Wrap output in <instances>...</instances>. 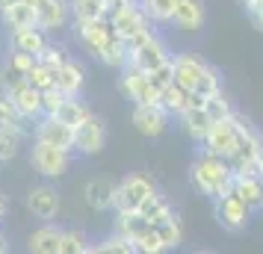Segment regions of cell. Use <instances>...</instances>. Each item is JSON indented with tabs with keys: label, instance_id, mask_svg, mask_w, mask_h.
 Returning a JSON list of instances; mask_svg holds the SVG:
<instances>
[{
	"label": "cell",
	"instance_id": "obj_1",
	"mask_svg": "<svg viewBox=\"0 0 263 254\" xmlns=\"http://www.w3.org/2000/svg\"><path fill=\"white\" fill-rule=\"evenodd\" d=\"M231 181H234V169H231V163H228L225 157H219V154H210V151L198 148L195 160L190 163L192 189L213 201V198H219L222 192L231 189Z\"/></svg>",
	"mask_w": 263,
	"mask_h": 254
},
{
	"label": "cell",
	"instance_id": "obj_2",
	"mask_svg": "<svg viewBox=\"0 0 263 254\" xmlns=\"http://www.w3.org/2000/svg\"><path fill=\"white\" fill-rule=\"evenodd\" d=\"M172 71H175V83H180L190 92L210 97L216 92H222V74L216 65H210L207 60H201L198 53H178L172 56Z\"/></svg>",
	"mask_w": 263,
	"mask_h": 254
},
{
	"label": "cell",
	"instance_id": "obj_3",
	"mask_svg": "<svg viewBox=\"0 0 263 254\" xmlns=\"http://www.w3.org/2000/svg\"><path fill=\"white\" fill-rule=\"evenodd\" d=\"M172 48H168V42L157 30H148V33H142L139 38H133V42H127V65H133V68H142V71H154V68H160V65H166V62H172Z\"/></svg>",
	"mask_w": 263,
	"mask_h": 254
},
{
	"label": "cell",
	"instance_id": "obj_4",
	"mask_svg": "<svg viewBox=\"0 0 263 254\" xmlns=\"http://www.w3.org/2000/svg\"><path fill=\"white\" fill-rule=\"evenodd\" d=\"M116 230H121L127 240H133L139 254H160L166 251V245L160 240L154 225L139 213V210H127V213H116Z\"/></svg>",
	"mask_w": 263,
	"mask_h": 254
},
{
	"label": "cell",
	"instance_id": "obj_5",
	"mask_svg": "<svg viewBox=\"0 0 263 254\" xmlns=\"http://www.w3.org/2000/svg\"><path fill=\"white\" fill-rule=\"evenodd\" d=\"M242 124H246V115H239L237 109L228 115V119H219L210 124V130L204 136V142L198 148L210 151V154H219V157H231L239 145V133H242Z\"/></svg>",
	"mask_w": 263,
	"mask_h": 254
},
{
	"label": "cell",
	"instance_id": "obj_6",
	"mask_svg": "<svg viewBox=\"0 0 263 254\" xmlns=\"http://www.w3.org/2000/svg\"><path fill=\"white\" fill-rule=\"evenodd\" d=\"M119 89L133 107L136 104H160V95H163V89L151 80V74L142 68H133V65L119 68Z\"/></svg>",
	"mask_w": 263,
	"mask_h": 254
},
{
	"label": "cell",
	"instance_id": "obj_7",
	"mask_svg": "<svg viewBox=\"0 0 263 254\" xmlns=\"http://www.w3.org/2000/svg\"><path fill=\"white\" fill-rule=\"evenodd\" d=\"M0 92L18 107V112H21L27 121H36L39 115H42V92L27 83V77L0 74Z\"/></svg>",
	"mask_w": 263,
	"mask_h": 254
},
{
	"label": "cell",
	"instance_id": "obj_8",
	"mask_svg": "<svg viewBox=\"0 0 263 254\" xmlns=\"http://www.w3.org/2000/svg\"><path fill=\"white\" fill-rule=\"evenodd\" d=\"M74 151H65V148L48 145V142H39L33 139V148H30V166L45 178V181H53V178H62L65 171L71 169Z\"/></svg>",
	"mask_w": 263,
	"mask_h": 254
},
{
	"label": "cell",
	"instance_id": "obj_9",
	"mask_svg": "<svg viewBox=\"0 0 263 254\" xmlns=\"http://www.w3.org/2000/svg\"><path fill=\"white\" fill-rule=\"evenodd\" d=\"M260 154H263V136H260V130L246 119L237 151L228 157L234 174H257V160H260Z\"/></svg>",
	"mask_w": 263,
	"mask_h": 254
},
{
	"label": "cell",
	"instance_id": "obj_10",
	"mask_svg": "<svg viewBox=\"0 0 263 254\" xmlns=\"http://www.w3.org/2000/svg\"><path fill=\"white\" fill-rule=\"evenodd\" d=\"M151 192H157L154 181H151L148 174H142V171H130V174H124V178L116 183V204H112V210H116V213L139 210L142 201Z\"/></svg>",
	"mask_w": 263,
	"mask_h": 254
},
{
	"label": "cell",
	"instance_id": "obj_11",
	"mask_svg": "<svg viewBox=\"0 0 263 254\" xmlns=\"http://www.w3.org/2000/svg\"><path fill=\"white\" fill-rule=\"evenodd\" d=\"M213 216H216V222H219L222 230H228V233H242L251 222V210L239 195H234L228 189L219 198H213Z\"/></svg>",
	"mask_w": 263,
	"mask_h": 254
},
{
	"label": "cell",
	"instance_id": "obj_12",
	"mask_svg": "<svg viewBox=\"0 0 263 254\" xmlns=\"http://www.w3.org/2000/svg\"><path fill=\"white\" fill-rule=\"evenodd\" d=\"M107 18H109V24H112V30H116V36H121L124 42H133V38H139L142 33L154 30L151 18L142 12L139 0H136V3H124V6H119V9H112Z\"/></svg>",
	"mask_w": 263,
	"mask_h": 254
},
{
	"label": "cell",
	"instance_id": "obj_13",
	"mask_svg": "<svg viewBox=\"0 0 263 254\" xmlns=\"http://www.w3.org/2000/svg\"><path fill=\"white\" fill-rule=\"evenodd\" d=\"M107 145V124L98 119L95 112H89L77 127H74V154L80 157H98Z\"/></svg>",
	"mask_w": 263,
	"mask_h": 254
},
{
	"label": "cell",
	"instance_id": "obj_14",
	"mask_svg": "<svg viewBox=\"0 0 263 254\" xmlns=\"http://www.w3.org/2000/svg\"><path fill=\"white\" fill-rule=\"evenodd\" d=\"M74 24V38L80 42V48L89 56H101V50L116 38V30L109 24V18H98V21H71Z\"/></svg>",
	"mask_w": 263,
	"mask_h": 254
},
{
	"label": "cell",
	"instance_id": "obj_15",
	"mask_svg": "<svg viewBox=\"0 0 263 254\" xmlns=\"http://www.w3.org/2000/svg\"><path fill=\"white\" fill-rule=\"evenodd\" d=\"M130 124L145 139H160L172 127V115L163 109V104H136L130 112Z\"/></svg>",
	"mask_w": 263,
	"mask_h": 254
},
{
	"label": "cell",
	"instance_id": "obj_16",
	"mask_svg": "<svg viewBox=\"0 0 263 254\" xmlns=\"http://www.w3.org/2000/svg\"><path fill=\"white\" fill-rule=\"evenodd\" d=\"M33 139L65 148V151H74V127L65 124L62 119H57V115H39L36 127H33Z\"/></svg>",
	"mask_w": 263,
	"mask_h": 254
},
{
	"label": "cell",
	"instance_id": "obj_17",
	"mask_svg": "<svg viewBox=\"0 0 263 254\" xmlns=\"http://www.w3.org/2000/svg\"><path fill=\"white\" fill-rule=\"evenodd\" d=\"M71 24L68 0H36V27L45 33H60Z\"/></svg>",
	"mask_w": 263,
	"mask_h": 254
},
{
	"label": "cell",
	"instance_id": "obj_18",
	"mask_svg": "<svg viewBox=\"0 0 263 254\" xmlns=\"http://www.w3.org/2000/svg\"><path fill=\"white\" fill-rule=\"evenodd\" d=\"M27 210L39 219V222H53L60 213V192L50 183H39L27 192Z\"/></svg>",
	"mask_w": 263,
	"mask_h": 254
},
{
	"label": "cell",
	"instance_id": "obj_19",
	"mask_svg": "<svg viewBox=\"0 0 263 254\" xmlns=\"http://www.w3.org/2000/svg\"><path fill=\"white\" fill-rule=\"evenodd\" d=\"M207 18V6L204 0H175V15H172V27H178L180 33H198Z\"/></svg>",
	"mask_w": 263,
	"mask_h": 254
},
{
	"label": "cell",
	"instance_id": "obj_20",
	"mask_svg": "<svg viewBox=\"0 0 263 254\" xmlns=\"http://www.w3.org/2000/svg\"><path fill=\"white\" fill-rule=\"evenodd\" d=\"M210 115H207V109L204 107H186L183 112L178 115V127L180 133L190 139L192 145H201L204 136H207V130H210Z\"/></svg>",
	"mask_w": 263,
	"mask_h": 254
},
{
	"label": "cell",
	"instance_id": "obj_21",
	"mask_svg": "<svg viewBox=\"0 0 263 254\" xmlns=\"http://www.w3.org/2000/svg\"><path fill=\"white\" fill-rule=\"evenodd\" d=\"M231 192L239 195L251 213L263 210V178L260 174H234L231 181Z\"/></svg>",
	"mask_w": 263,
	"mask_h": 254
},
{
	"label": "cell",
	"instance_id": "obj_22",
	"mask_svg": "<svg viewBox=\"0 0 263 254\" xmlns=\"http://www.w3.org/2000/svg\"><path fill=\"white\" fill-rule=\"evenodd\" d=\"M83 198L89 210H95V213H107L112 210L116 204V183L104 181V178H92V181L83 186Z\"/></svg>",
	"mask_w": 263,
	"mask_h": 254
},
{
	"label": "cell",
	"instance_id": "obj_23",
	"mask_svg": "<svg viewBox=\"0 0 263 254\" xmlns=\"http://www.w3.org/2000/svg\"><path fill=\"white\" fill-rule=\"evenodd\" d=\"M83 83H86L83 65L77 60H71V56L62 62L60 68H57V74H53V86L60 89L62 95H80L83 92Z\"/></svg>",
	"mask_w": 263,
	"mask_h": 254
},
{
	"label": "cell",
	"instance_id": "obj_24",
	"mask_svg": "<svg viewBox=\"0 0 263 254\" xmlns=\"http://www.w3.org/2000/svg\"><path fill=\"white\" fill-rule=\"evenodd\" d=\"M45 45H48V33L39 30V27H18V30H9V50H21V53L39 56Z\"/></svg>",
	"mask_w": 263,
	"mask_h": 254
},
{
	"label": "cell",
	"instance_id": "obj_25",
	"mask_svg": "<svg viewBox=\"0 0 263 254\" xmlns=\"http://www.w3.org/2000/svg\"><path fill=\"white\" fill-rule=\"evenodd\" d=\"M60 242H62V228H57L53 222H45L39 230L30 233L27 248L33 254H60Z\"/></svg>",
	"mask_w": 263,
	"mask_h": 254
},
{
	"label": "cell",
	"instance_id": "obj_26",
	"mask_svg": "<svg viewBox=\"0 0 263 254\" xmlns=\"http://www.w3.org/2000/svg\"><path fill=\"white\" fill-rule=\"evenodd\" d=\"M0 21L9 30H18V27H36V3L30 0H15L6 9H0Z\"/></svg>",
	"mask_w": 263,
	"mask_h": 254
},
{
	"label": "cell",
	"instance_id": "obj_27",
	"mask_svg": "<svg viewBox=\"0 0 263 254\" xmlns=\"http://www.w3.org/2000/svg\"><path fill=\"white\" fill-rule=\"evenodd\" d=\"M190 101H192V92L183 89L180 83H175V80H172V83L163 89V95H160V104H163V109H166L172 119H178L180 112L190 107Z\"/></svg>",
	"mask_w": 263,
	"mask_h": 254
},
{
	"label": "cell",
	"instance_id": "obj_28",
	"mask_svg": "<svg viewBox=\"0 0 263 254\" xmlns=\"http://www.w3.org/2000/svg\"><path fill=\"white\" fill-rule=\"evenodd\" d=\"M89 112H92V109L80 101V95H65V97H62V104H60V109H57L53 115H57V119H62L65 124L77 127V124L89 115Z\"/></svg>",
	"mask_w": 263,
	"mask_h": 254
},
{
	"label": "cell",
	"instance_id": "obj_29",
	"mask_svg": "<svg viewBox=\"0 0 263 254\" xmlns=\"http://www.w3.org/2000/svg\"><path fill=\"white\" fill-rule=\"evenodd\" d=\"M71 21H98L107 18V0H68Z\"/></svg>",
	"mask_w": 263,
	"mask_h": 254
},
{
	"label": "cell",
	"instance_id": "obj_30",
	"mask_svg": "<svg viewBox=\"0 0 263 254\" xmlns=\"http://www.w3.org/2000/svg\"><path fill=\"white\" fill-rule=\"evenodd\" d=\"M142 12L151 18L154 27H168L172 15H175V0H139Z\"/></svg>",
	"mask_w": 263,
	"mask_h": 254
},
{
	"label": "cell",
	"instance_id": "obj_31",
	"mask_svg": "<svg viewBox=\"0 0 263 254\" xmlns=\"http://www.w3.org/2000/svg\"><path fill=\"white\" fill-rule=\"evenodd\" d=\"M154 230L160 233V240H163V245H166V251L168 248H178L180 242H183V228H180L178 213H172V216L154 222Z\"/></svg>",
	"mask_w": 263,
	"mask_h": 254
},
{
	"label": "cell",
	"instance_id": "obj_32",
	"mask_svg": "<svg viewBox=\"0 0 263 254\" xmlns=\"http://www.w3.org/2000/svg\"><path fill=\"white\" fill-rule=\"evenodd\" d=\"M0 124H3V127H12V130H18L21 136L30 133V121L18 112V107H15V104L3 95V92H0Z\"/></svg>",
	"mask_w": 263,
	"mask_h": 254
},
{
	"label": "cell",
	"instance_id": "obj_33",
	"mask_svg": "<svg viewBox=\"0 0 263 254\" xmlns=\"http://www.w3.org/2000/svg\"><path fill=\"white\" fill-rule=\"evenodd\" d=\"M139 213H142L151 225L154 222H160V219H166L175 213V207H172V201H168L166 195H160V192H151L148 198L142 201V207H139Z\"/></svg>",
	"mask_w": 263,
	"mask_h": 254
},
{
	"label": "cell",
	"instance_id": "obj_34",
	"mask_svg": "<svg viewBox=\"0 0 263 254\" xmlns=\"http://www.w3.org/2000/svg\"><path fill=\"white\" fill-rule=\"evenodd\" d=\"M98 62H101V65H107V68H112V71L124 68V65H127V42H124L121 36H116L107 48L101 50Z\"/></svg>",
	"mask_w": 263,
	"mask_h": 254
},
{
	"label": "cell",
	"instance_id": "obj_35",
	"mask_svg": "<svg viewBox=\"0 0 263 254\" xmlns=\"http://www.w3.org/2000/svg\"><path fill=\"white\" fill-rule=\"evenodd\" d=\"M92 251H98V254H136V245H133V240H127L121 230H112V233L104 237L98 245H92Z\"/></svg>",
	"mask_w": 263,
	"mask_h": 254
},
{
	"label": "cell",
	"instance_id": "obj_36",
	"mask_svg": "<svg viewBox=\"0 0 263 254\" xmlns=\"http://www.w3.org/2000/svg\"><path fill=\"white\" fill-rule=\"evenodd\" d=\"M92 242L80 228H65L62 230V242H60V254H89Z\"/></svg>",
	"mask_w": 263,
	"mask_h": 254
},
{
	"label": "cell",
	"instance_id": "obj_37",
	"mask_svg": "<svg viewBox=\"0 0 263 254\" xmlns=\"http://www.w3.org/2000/svg\"><path fill=\"white\" fill-rule=\"evenodd\" d=\"M24 142V136L12 130V127H3L0 124V163H9V160L18 157V148Z\"/></svg>",
	"mask_w": 263,
	"mask_h": 254
},
{
	"label": "cell",
	"instance_id": "obj_38",
	"mask_svg": "<svg viewBox=\"0 0 263 254\" xmlns=\"http://www.w3.org/2000/svg\"><path fill=\"white\" fill-rule=\"evenodd\" d=\"M33 62H36V56H30V53H21V50H9V56H6V62H3V71H0V74L27 77V71L33 68Z\"/></svg>",
	"mask_w": 263,
	"mask_h": 254
},
{
	"label": "cell",
	"instance_id": "obj_39",
	"mask_svg": "<svg viewBox=\"0 0 263 254\" xmlns=\"http://www.w3.org/2000/svg\"><path fill=\"white\" fill-rule=\"evenodd\" d=\"M68 56H71V53H68V50L62 48V45H53V42H48V45L42 48V53L36 56V62H42V65H48L50 71L57 74V68H60L62 62L68 60Z\"/></svg>",
	"mask_w": 263,
	"mask_h": 254
},
{
	"label": "cell",
	"instance_id": "obj_40",
	"mask_svg": "<svg viewBox=\"0 0 263 254\" xmlns=\"http://www.w3.org/2000/svg\"><path fill=\"white\" fill-rule=\"evenodd\" d=\"M204 109H207V115H210V121H219V119H228L231 112H234V107H231V101H228L222 92H216V95H210L207 101H204Z\"/></svg>",
	"mask_w": 263,
	"mask_h": 254
},
{
	"label": "cell",
	"instance_id": "obj_41",
	"mask_svg": "<svg viewBox=\"0 0 263 254\" xmlns=\"http://www.w3.org/2000/svg\"><path fill=\"white\" fill-rule=\"evenodd\" d=\"M27 83L33 86V89H39V92H45V89L53 86V71H50L48 65H42V62H33V68L27 71Z\"/></svg>",
	"mask_w": 263,
	"mask_h": 254
},
{
	"label": "cell",
	"instance_id": "obj_42",
	"mask_svg": "<svg viewBox=\"0 0 263 254\" xmlns=\"http://www.w3.org/2000/svg\"><path fill=\"white\" fill-rule=\"evenodd\" d=\"M62 92L57 89V86H50V89H45L42 92V115H53L57 109H60V104H62Z\"/></svg>",
	"mask_w": 263,
	"mask_h": 254
},
{
	"label": "cell",
	"instance_id": "obj_43",
	"mask_svg": "<svg viewBox=\"0 0 263 254\" xmlns=\"http://www.w3.org/2000/svg\"><path fill=\"white\" fill-rule=\"evenodd\" d=\"M242 9H246V15H249L251 24L263 33V0H246V3H242Z\"/></svg>",
	"mask_w": 263,
	"mask_h": 254
},
{
	"label": "cell",
	"instance_id": "obj_44",
	"mask_svg": "<svg viewBox=\"0 0 263 254\" xmlns=\"http://www.w3.org/2000/svg\"><path fill=\"white\" fill-rule=\"evenodd\" d=\"M151 80H154L160 89H166L172 80H175V71H172V62H166V65H160V68H154L151 71Z\"/></svg>",
	"mask_w": 263,
	"mask_h": 254
},
{
	"label": "cell",
	"instance_id": "obj_45",
	"mask_svg": "<svg viewBox=\"0 0 263 254\" xmlns=\"http://www.w3.org/2000/svg\"><path fill=\"white\" fill-rule=\"evenodd\" d=\"M6 210H9V204H6V198L0 195V222H3V216H6Z\"/></svg>",
	"mask_w": 263,
	"mask_h": 254
},
{
	"label": "cell",
	"instance_id": "obj_46",
	"mask_svg": "<svg viewBox=\"0 0 263 254\" xmlns=\"http://www.w3.org/2000/svg\"><path fill=\"white\" fill-rule=\"evenodd\" d=\"M6 251H9V240H6V237L0 233V254H6Z\"/></svg>",
	"mask_w": 263,
	"mask_h": 254
},
{
	"label": "cell",
	"instance_id": "obj_47",
	"mask_svg": "<svg viewBox=\"0 0 263 254\" xmlns=\"http://www.w3.org/2000/svg\"><path fill=\"white\" fill-rule=\"evenodd\" d=\"M257 174L263 178V154H260V160H257Z\"/></svg>",
	"mask_w": 263,
	"mask_h": 254
},
{
	"label": "cell",
	"instance_id": "obj_48",
	"mask_svg": "<svg viewBox=\"0 0 263 254\" xmlns=\"http://www.w3.org/2000/svg\"><path fill=\"white\" fill-rule=\"evenodd\" d=\"M9 3H15V0H0V9H6Z\"/></svg>",
	"mask_w": 263,
	"mask_h": 254
},
{
	"label": "cell",
	"instance_id": "obj_49",
	"mask_svg": "<svg viewBox=\"0 0 263 254\" xmlns=\"http://www.w3.org/2000/svg\"><path fill=\"white\" fill-rule=\"evenodd\" d=\"M30 3H36V0H30Z\"/></svg>",
	"mask_w": 263,
	"mask_h": 254
}]
</instances>
